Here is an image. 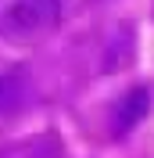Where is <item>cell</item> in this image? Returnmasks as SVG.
<instances>
[{
	"mask_svg": "<svg viewBox=\"0 0 154 158\" xmlns=\"http://www.w3.org/2000/svg\"><path fill=\"white\" fill-rule=\"evenodd\" d=\"M0 22L18 40L43 36L61 22V0H11L0 15Z\"/></svg>",
	"mask_w": 154,
	"mask_h": 158,
	"instance_id": "obj_1",
	"label": "cell"
},
{
	"mask_svg": "<svg viewBox=\"0 0 154 158\" xmlns=\"http://www.w3.org/2000/svg\"><path fill=\"white\" fill-rule=\"evenodd\" d=\"M151 108H154L151 86H144V83L129 86L122 97L111 104V111H107V129H111V137H115V140H125L147 115H151Z\"/></svg>",
	"mask_w": 154,
	"mask_h": 158,
	"instance_id": "obj_2",
	"label": "cell"
},
{
	"mask_svg": "<svg viewBox=\"0 0 154 158\" xmlns=\"http://www.w3.org/2000/svg\"><path fill=\"white\" fill-rule=\"evenodd\" d=\"M136 61V22L122 18L111 25L104 40V54H100V72L115 76V72H125Z\"/></svg>",
	"mask_w": 154,
	"mask_h": 158,
	"instance_id": "obj_3",
	"label": "cell"
},
{
	"mask_svg": "<svg viewBox=\"0 0 154 158\" xmlns=\"http://www.w3.org/2000/svg\"><path fill=\"white\" fill-rule=\"evenodd\" d=\"M18 101H22V79L14 72L0 76V111H11Z\"/></svg>",
	"mask_w": 154,
	"mask_h": 158,
	"instance_id": "obj_4",
	"label": "cell"
}]
</instances>
